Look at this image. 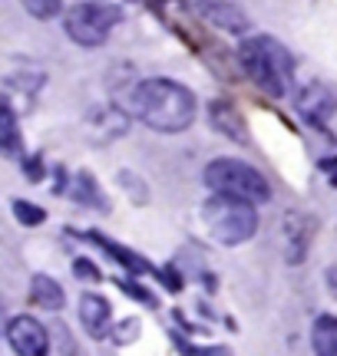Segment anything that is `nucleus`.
<instances>
[{"instance_id": "1", "label": "nucleus", "mask_w": 337, "mask_h": 356, "mask_svg": "<svg viewBox=\"0 0 337 356\" xmlns=\"http://www.w3.org/2000/svg\"><path fill=\"white\" fill-rule=\"evenodd\" d=\"M126 109L130 115H136L143 126H149L152 132H166V136H175V132H185V129L195 122V92L189 86H182L175 79H143L130 89L126 96Z\"/></svg>"}, {"instance_id": "2", "label": "nucleus", "mask_w": 337, "mask_h": 356, "mask_svg": "<svg viewBox=\"0 0 337 356\" xmlns=\"http://www.w3.org/2000/svg\"><path fill=\"white\" fill-rule=\"evenodd\" d=\"M238 63L245 70V76L255 86L272 96V99H285L291 79H295V56L288 47L274 37H245L238 43Z\"/></svg>"}, {"instance_id": "3", "label": "nucleus", "mask_w": 337, "mask_h": 356, "mask_svg": "<svg viewBox=\"0 0 337 356\" xmlns=\"http://www.w3.org/2000/svg\"><path fill=\"white\" fill-rule=\"evenodd\" d=\"M202 221L212 241L225 244V248H238L255 238L258 231V204L245 202L238 195H225V191H212V198L202 204Z\"/></svg>"}, {"instance_id": "4", "label": "nucleus", "mask_w": 337, "mask_h": 356, "mask_svg": "<svg viewBox=\"0 0 337 356\" xmlns=\"http://www.w3.org/2000/svg\"><path fill=\"white\" fill-rule=\"evenodd\" d=\"M205 185L212 191L238 195L245 202L265 204L272 202V185L255 165H248L245 159H215L205 165Z\"/></svg>"}, {"instance_id": "5", "label": "nucleus", "mask_w": 337, "mask_h": 356, "mask_svg": "<svg viewBox=\"0 0 337 356\" xmlns=\"http://www.w3.org/2000/svg\"><path fill=\"white\" fill-rule=\"evenodd\" d=\"M116 24H119V7L106 3V0H83L77 7H70L63 20L66 37L73 40L77 47H86V50L103 47L106 37L116 30Z\"/></svg>"}, {"instance_id": "6", "label": "nucleus", "mask_w": 337, "mask_h": 356, "mask_svg": "<svg viewBox=\"0 0 337 356\" xmlns=\"http://www.w3.org/2000/svg\"><path fill=\"white\" fill-rule=\"evenodd\" d=\"M295 109H298V115L308 126H327V119L337 113V92L331 86H324V83L311 79V83L298 86Z\"/></svg>"}, {"instance_id": "7", "label": "nucleus", "mask_w": 337, "mask_h": 356, "mask_svg": "<svg viewBox=\"0 0 337 356\" xmlns=\"http://www.w3.org/2000/svg\"><path fill=\"white\" fill-rule=\"evenodd\" d=\"M7 343L20 356H43L50 350V333L30 314H17L7 320Z\"/></svg>"}, {"instance_id": "8", "label": "nucleus", "mask_w": 337, "mask_h": 356, "mask_svg": "<svg viewBox=\"0 0 337 356\" xmlns=\"http://www.w3.org/2000/svg\"><path fill=\"white\" fill-rule=\"evenodd\" d=\"M109 320H113V307L100 293H83L79 297V323L93 340H106L109 333Z\"/></svg>"}, {"instance_id": "9", "label": "nucleus", "mask_w": 337, "mask_h": 356, "mask_svg": "<svg viewBox=\"0 0 337 356\" xmlns=\"http://www.w3.org/2000/svg\"><path fill=\"white\" fill-rule=\"evenodd\" d=\"M195 7H198V13L205 17L208 24H215L219 30H228V33H245L248 30V17L242 13V7H235L228 0H198Z\"/></svg>"}, {"instance_id": "10", "label": "nucleus", "mask_w": 337, "mask_h": 356, "mask_svg": "<svg viewBox=\"0 0 337 356\" xmlns=\"http://www.w3.org/2000/svg\"><path fill=\"white\" fill-rule=\"evenodd\" d=\"M285 234H288V261L301 264L304 254H308V241H311V234H314L311 218L298 215V211L285 215Z\"/></svg>"}, {"instance_id": "11", "label": "nucleus", "mask_w": 337, "mask_h": 356, "mask_svg": "<svg viewBox=\"0 0 337 356\" xmlns=\"http://www.w3.org/2000/svg\"><path fill=\"white\" fill-rule=\"evenodd\" d=\"M30 300L43 310H63L66 293L60 287V280H53L50 274H33L30 277Z\"/></svg>"}, {"instance_id": "12", "label": "nucleus", "mask_w": 337, "mask_h": 356, "mask_svg": "<svg viewBox=\"0 0 337 356\" xmlns=\"http://www.w3.org/2000/svg\"><path fill=\"white\" fill-rule=\"evenodd\" d=\"M208 119H212V126L219 129V132H225L228 139H248L245 119H242L238 109L228 106V102H215V106H208Z\"/></svg>"}, {"instance_id": "13", "label": "nucleus", "mask_w": 337, "mask_h": 356, "mask_svg": "<svg viewBox=\"0 0 337 356\" xmlns=\"http://www.w3.org/2000/svg\"><path fill=\"white\" fill-rule=\"evenodd\" d=\"M73 198H77L79 204L93 208V211H109L103 191H100V185H96V178H93L90 172H77V175H73Z\"/></svg>"}, {"instance_id": "14", "label": "nucleus", "mask_w": 337, "mask_h": 356, "mask_svg": "<svg viewBox=\"0 0 337 356\" xmlns=\"http://www.w3.org/2000/svg\"><path fill=\"white\" fill-rule=\"evenodd\" d=\"M311 346L324 356H337V317L324 314V317L314 320L311 327Z\"/></svg>"}, {"instance_id": "15", "label": "nucleus", "mask_w": 337, "mask_h": 356, "mask_svg": "<svg viewBox=\"0 0 337 356\" xmlns=\"http://www.w3.org/2000/svg\"><path fill=\"white\" fill-rule=\"evenodd\" d=\"M0 129H3V139H0V149L7 159H17L20 155V126H17V113H13L10 102H3V115H0Z\"/></svg>"}, {"instance_id": "16", "label": "nucleus", "mask_w": 337, "mask_h": 356, "mask_svg": "<svg viewBox=\"0 0 337 356\" xmlns=\"http://www.w3.org/2000/svg\"><path fill=\"white\" fill-rule=\"evenodd\" d=\"M13 218H17L20 225H26V228H33V225H43V221H47V211L37 208V204H26V202H20V198H13Z\"/></svg>"}, {"instance_id": "17", "label": "nucleus", "mask_w": 337, "mask_h": 356, "mask_svg": "<svg viewBox=\"0 0 337 356\" xmlns=\"http://www.w3.org/2000/svg\"><path fill=\"white\" fill-rule=\"evenodd\" d=\"M20 3L33 20H53L60 13V0H20Z\"/></svg>"}, {"instance_id": "18", "label": "nucleus", "mask_w": 337, "mask_h": 356, "mask_svg": "<svg viewBox=\"0 0 337 356\" xmlns=\"http://www.w3.org/2000/svg\"><path fill=\"white\" fill-rule=\"evenodd\" d=\"M96 241L103 244L106 251H113V254H116V261H123V264L132 267V270H149V264H146L139 254H132V251H126V248H119V244H113V241H106V238H96Z\"/></svg>"}, {"instance_id": "19", "label": "nucleus", "mask_w": 337, "mask_h": 356, "mask_svg": "<svg viewBox=\"0 0 337 356\" xmlns=\"http://www.w3.org/2000/svg\"><path fill=\"white\" fill-rule=\"evenodd\" d=\"M73 274H77V277L93 280V284L100 280V270H96V267H93L90 261H86V257H79V261H73Z\"/></svg>"}, {"instance_id": "20", "label": "nucleus", "mask_w": 337, "mask_h": 356, "mask_svg": "<svg viewBox=\"0 0 337 356\" xmlns=\"http://www.w3.org/2000/svg\"><path fill=\"white\" fill-rule=\"evenodd\" d=\"M136 330H139V320H126V323H119V337H116V340H123V343H126V340H132V337H136Z\"/></svg>"}, {"instance_id": "21", "label": "nucleus", "mask_w": 337, "mask_h": 356, "mask_svg": "<svg viewBox=\"0 0 337 356\" xmlns=\"http://www.w3.org/2000/svg\"><path fill=\"white\" fill-rule=\"evenodd\" d=\"M119 287H123L126 293H132V297H139L143 304H152V297H149V293H146L143 287H136V284H130V280H119Z\"/></svg>"}, {"instance_id": "22", "label": "nucleus", "mask_w": 337, "mask_h": 356, "mask_svg": "<svg viewBox=\"0 0 337 356\" xmlns=\"http://www.w3.org/2000/svg\"><path fill=\"white\" fill-rule=\"evenodd\" d=\"M321 172H324L327 181L337 188V159H324V162H321Z\"/></svg>"}]
</instances>
